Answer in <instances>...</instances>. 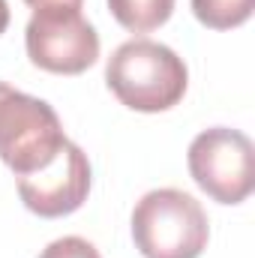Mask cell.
Segmentation results:
<instances>
[{"instance_id": "1", "label": "cell", "mask_w": 255, "mask_h": 258, "mask_svg": "<svg viewBox=\"0 0 255 258\" xmlns=\"http://www.w3.org/2000/svg\"><path fill=\"white\" fill-rule=\"evenodd\" d=\"M108 90L132 111L159 114L174 108L189 84L183 57L153 39L123 42L105 66Z\"/></svg>"}, {"instance_id": "2", "label": "cell", "mask_w": 255, "mask_h": 258, "mask_svg": "<svg viewBox=\"0 0 255 258\" xmlns=\"http://www.w3.org/2000/svg\"><path fill=\"white\" fill-rule=\"evenodd\" d=\"M207 237V213L183 189H153L132 210V240L144 258H198Z\"/></svg>"}, {"instance_id": "3", "label": "cell", "mask_w": 255, "mask_h": 258, "mask_svg": "<svg viewBox=\"0 0 255 258\" xmlns=\"http://www.w3.org/2000/svg\"><path fill=\"white\" fill-rule=\"evenodd\" d=\"M63 144L60 117L45 99L0 81V159L15 177L48 165Z\"/></svg>"}, {"instance_id": "4", "label": "cell", "mask_w": 255, "mask_h": 258, "mask_svg": "<svg viewBox=\"0 0 255 258\" xmlns=\"http://www.w3.org/2000/svg\"><path fill=\"white\" fill-rule=\"evenodd\" d=\"M189 174L219 204H240L255 189V147L240 129L213 126L189 144Z\"/></svg>"}, {"instance_id": "5", "label": "cell", "mask_w": 255, "mask_h": 258, "mask_svg": "<svg viewBox=\"0 0 255 258\" xmlns=\"http://www.w3.org/2000/svg\"><path fill=\"white\" fill-rule=\"evenodd\" d=\"M30 63L54 75H81L99 60V33L81 9H39L24 30Z\"/></svg>"}, {"instance_id": "6", "label": "cell", "mask_w": 255, "mask_h": 258, "mask_svg": "<svg viewBox=\"0 0 255 258\" xmlns=\"http://www.w3.org/2000/svg\"><path fill=\"white\" fill-rule=\"evenodd\" d=\"M18 195L24 207L42 219H60L75 213L90 195L87 153L66 138V144L48 165L18 177Z\"/></svg>"}, {"instance_id": "7", "label": "cell", "mask_w": 255, "mask_h": 258, "mask_svg": "<svg viewBox=\"0 0 255 258\" xmlns=\"http://www.w3.org/2000/svg\"><path fill=\"white\" fill-rule=\"evenodd\" d=\"M108 9L120 27L132 33H150L171 18L174 0H108Z\"/></svg>"}, {"instance_id": "8", "label": "cell", "mask_w": 255, "mask_h": 258, "mask_svg": "<svg viewBox=\"0 0 255 258\" xmlns=\"http://www.w3.org/2000/svg\"><path fill=\"white\" fill-rule=\"evenodd\" d=\"M255 0H192L195 18L210 30H231L249 21Z\"/></svg>"}, {"instance_id": "9", "label": "cell", "mask_w": 255, "mask_h": 258, "mask_svg": "<svg viewBox=\"0 0 255 258\" xmlns=\"http://www.w3.org/2000/svg\"><path fill=\"white\" fill-rule=\"evenodd\" d=\"M39 258H102V255L96 252V246L90 240L72 234V237H60V240L48 243Z\"/></svg>"}, {"instance_id": "10", "label": "cell", "mask_w": 255, "mask_h": 258, "mask_svg": "<svg viewBox=\"0 0 255 258\" xmlns=\"http://www.w3.org/2000/svg\"><path fill=\"white\" fill-rule=\"evenodd\" d=\"M33 12H39V9H81V3L84 0H24Z\"/></svg>"}, {"instance_id": "11", "label": "cell", "mask_w": 255, "mask_h": 258, "mask_svg": "<svg viewBox=\"0 0 255 258\" xmlns=\"http://www.w3.org/2000/svg\"><path fill=\"white\" fill-rule=\"evenodd\" d=\"M6 27H9V3L0 0V36L6 33Z\"/></svg>"}]
</instances>
